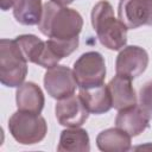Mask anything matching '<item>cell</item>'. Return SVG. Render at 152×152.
<instances>
[{"mask_svg":"<svg viewBox=\"0 0 152 152\" xmlns=\"http://www.w3.org/2000/svg\"><path fill=\"white\" fill-rule=\"evenodd\" d=\"M55 112L58 124L65 127H80L89 116V112L86 108L82 99L80 95L75 94L58 100Z\"/></svg>","mask_w":152,"mask_h":152,"instance_id":"ba28073f","label":"cell"},{"mask_svg":"<svg viewBox=\"0 0 152 152\" xmlns=\"http://www.w3.org/2000/svg\"><path fill=\"white\" fill-rule=\"evenodd\" d=\"M148 65V55L145 49L137 45H128L121 49L115 61V71L118 75L131 80L140 76Z\"/></svg>","mask_w":152,"mask_h":152,"instance_id":"52a82bcc","label":"cell"},{"mask_svg":"<svg viewBox=\"0 0 152 152\" xmlns=\"http://www.w3.org/2000/svg\"><path fill=\"white\" fill-rule=\"evenodd\" d=\"M27 75V61L15 39L0 40V82L10 88L21 86Z\"/></svg>","mask_w":152,"mask_h":152,"instance_id":"3957f363","label":"cell"},{"mask_svg":"<svg viewBox=\"0 0 152 152\" xmlns=\"http://www.w3.org/2000/svg\"><path fill=\"white\" fill-rule=\"evenodd\" d=\"M139 106L152 119V81L146 82L139 91Z\"/></svg>","mask_w":152,"mask_h":152,"instance_id":"ac0fdd59","label":"cell"},{"mask_svg":"<svg viewBox=\"0 0 152 152\" xmlns=\"http://www.w3.org/2000/svg\"><path fill=\"white\" fill-rule=\"evenodd\" d=\"M115 126L131 137H137L150 126V118L140 106H131L120 109L115 118Z\"/></svg>","mask_w":152,"mask_h":152,"instance_id":"30bf717a","label":"cell"},{"mask_svg":"<svg viewBox=\"0 0 152 152\" xmlns=\"http://www.w3.org/2000/svg\"><path fill=\"white\" fill-rule=\"evenodd\" d=\"M43 6L42 0H17L13 15L21 25H38L42 19Z\"/></svg>","mask_w":152,"mask_h":152,"instance_id":"2e32d148","label":"cell"},{"mask_svg":"<svg viewBox=\"0 0 152 152\" xmlns=\"http://www.w3.org/2000/svg\"><path fill=\"white\" fill-rule=\"evenodd\" d=\"M80 97L82 99L86 108L93 114L107 113L112 107V99L106 84L80 89Z\"/></svg>","mask_w":152,"mask_h":152,"instance_id":"4fadbf2b","label":"cell"},{"mask_svg":"<svg viewBox=\"0 0 152 152\" xmlns=\"http://www.w3.org/2000/svg\"><path fill=\"white\" fill-rule=\"evenodd\" d=\"M23 55L25 56L27 62L34 63L38 65L40 57L45 49V42L38 38L34 34H21L15 38Z\"/></svg>","mask_w":152,"mask_h":152,"instance_id":"e0dca14e","label":"cell"},{"mask_svg":"<svg viewBox=\"0 0 152 152\" xmlns=\"http://www.w3.org/2000/svg\"><path fill=\"white\" fill-rule=\"evenodd\" d=\"M57 150L59 152H89L90 140L88 132L80 127H68L63 129Z\"/></svg>","mask_w":152,"mask_h":152,"instance_id":"9a60e30c","label":"cell"},{"mask_svg":"<svg viewBox=\"0 0 152 152\" xmlns=\"http://www.w3.org/2000/svg\"><path fill=\"white\" fill-rule=\"evenodd\" d=\"M131 135L115 127L100 132L96 137V145L103 152H126L132 148Z\"/></svg>","mask_w":152,"mask_h":152,"instance_id":"5bb4252c","label":"cell"},{"mask_svg":"<svg viewBox=\"0 0 152 152\" xmlns=\"http://www.w3.org/2000/svg\"><path fill=\"white\" fill-rule=\"evenodd\" d=\"M72 71L80 89L101 86L106 78L104 58L96 51L86 52L76 59Z\"/></svg>","mask_w":152,"mask_h":152,"instance_id":"5b68a950","label":"cell"},{"mask_svg":"<svg viewBox=\"0 0 152 152\" xmlns=\"http://www.w3.org/2000/svg\"><path fill=\"white\" fill-rule=\"evenodd\" d=\"M82 27L83 19L76 10L52 1L44 4L38 28L48 38L57 40H72L78 38Z\"/></svg>","mask_w":152,"mask_h":152,"instance_id":"6da1fadb","label":"cell"},{"mask_svg":"<svg viewBox=\"0 0 152 152\" xmlns=\"http://www.w3.org/2000/svg\"><path fill=\"white\" fill-rule=\"evenodd\" d=\"M107 87L112 99V107L114 109L120 110L137 104V94L131 78L116 74L109 81Z\"/></svg>","mask_w":152,"mask_h":152,"instance_id":"8fae6325","label":"cell"},{"mask_svg":"<svg viewBox=\"0 0 152 152\" xmlns=\"http://www.w3.org/2000/svg\"><path fill=\"white\" fill-rule=\"evenodd\" d=\"M119 20L127 28H138L148 25L150 11L147 0H121L118 6Z\"/></svg>","mask_w":152,"mask_h":152,"instance_id":"9c48e42d","label":"cell"},{"mask_svg":"<svg viewBox=\"0 0 152 152\" xmlns=\"http://www.w3.org/2000/svg\"><path fill=\"white\" fill-rule=\"evenodd\" d=\"M91 25L104 48L118 51L126 46L128 28L114 17V10L107 0H101L93 7Z\"/></svg>","mask_w":152,"mask_h":152,"instance_id":"7a4b0ae2","label":"cell"},{"mask_svg":"<svg viewBox=\"0 0 152 152\" xmlns=\"http://www.w3.org/2000/svg\"><path fill=\"white\" fill-rule=\"evenodd\" d=\"M17 0H0V7L2 11H8L13 5H15Z\"/></svg>","mask_w":152,"mask_h":152,"instance_id":"d6986e66","label":"cell"},{"mask_svg":"<svg viewBox=\"0 0 152 152\" xmlns=\"http://www.w3.org/2000/svg\"><path fill=\"white\" fill-rule=\"evenodd\" d=\"M147 5H148V11H150V23H148V26H152V0H147Z\"/></svg>","mask_w":152,"mask_h":152,"instance_id":"44dd1931","label":"cell"},{"mask_svg":"<svg viewBox=\"0 0 152 152\" xmlns=\"http://www.w3.org/2000/svg\"><path fill=\"white\" fill-rule=\"evenodd\" d=\"M15 101L18 110L40 114L44 108L45 97L38 84L34 82H24L17 89Z\"/></svg>","mask_w":152,"mask_h":152,"instance_id":"7c38bea8","label":"cell"},{"mask_svg":"<svg viewBox=\"0 0 152 152\" xmlns=\"http://www.w3.org/2000/svg\"><path fill=\"white\" fill-rule=\"evenodd\" d=\"M50 1L56 2V4H58V5H62V6H68V5H70L71 2H74V0H50Z\"/></svg>","mask_w":152,"mask_h":152,"instance_id":"ffe728a7","label":"cell"},{"mask_svg":"<svg viewBox=\"0 0 152 152\" xmlns=\"http://www.w3.org/2000/svg\"><path fill=\"white\" fill-rule=\"evenodd\" d=\"M8 131L19 144L33 145L45 138L48 125L45 119L39 114L18 110L8 120Z\"/></svg>","mask_w":152,"mask_h":152,"instance_id":"277c9868","label":"cell"},{"mask_svg":"<svg viewBox=\"0 0 152 152\" xmlns=\"http://www.w3.org/2000/svg\"><path fill=\"white\" fill-rule=\"evenodd\" d=\"M44 87L48 94L56 100L72 95L77 87L74 71L65 65L58 64L48 69L44 75Z\"/></svg>","mask_w":152,"mask_h":152,"instance_id":"8992f818","label":"cell"}]
</instances>
